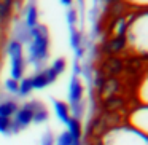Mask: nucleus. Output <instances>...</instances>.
<instances>
[{
    "label": "nucleus",
    "mask_w": 148,
    "mask_h": 145,
    "mask_svg": "<svg viewBox=\"0 0 148 145\" xmlns=\"http://www.w3.org/2000/svg\"><path fill=\"white\" fill-rule=\"evenodd\" d=\"M148 24V16L145 10L135 11V16L129 19V27L126 32V38H127V51H131V56H142L147 58V30Z\"/></svg>",
    "instance_id": "obj_1"
},
{
    "label": "nucleus",
    "mask_w": 148,
    "mask_h": 145,
    "mask_svg": "<svg viewBox=\"0 0 148 145\" xmlns=\"http://www.w3.org/2000/svg\"><path fill=\"white\" fill-rule=\"evenodd\" d=\"M49 56V32L46 26L37 24L29 30V61L35 65L45 62Z\"/></svg>",
    "instance_id": "obj_2"
},
{
    "label": "nucleus",
    "mask_w": 148,
    "mask_h": 145,
    "mask_svg": "<svg viewBox=\"0 0 148 145\" xmlns=\"http://www.w3.org/2000/svg\"><path fill=\"white\" fill-rule=\"evenodd\" d=\"M102 145H148L147 135L121 124L102 135Z\"/></svg>",
    "instance_id": "obj_3"
},
{
    "label": "nucleus",
    "mask_w": 148,
    "mask_h": 145,
    "mask_svg": "<svg viewBox=\"0 0 148 145\" xmlns=\"http://www.w3.org/2000/svg\"><path fill=\"white\" fill-rule=\"evenodd\" d=\"M10 56V78L19 81L26 72V58H24V45L19 40H11L7 46Z\"/></svg>",
    "instance_id": "obj_4"
},
{
    "label": "nucleus",
    "mask_w": 148,
    "mask_h": 145,
    "mask_svg": "<svg viewBox=\"0 0 148 145\" xmlns=\"http://www.w3.org/2000/svg\"><path fill=\"white\" fill-rule=\"evenodd\" d=\"M126 126L131 129L140 132V134L147 135L148 132V109L147 105H135L132 110L127 112L126 116Z\"/></svg>",
    "instance_id": "obj_5"
},
{
    "label": "nucleus",
    "mask_w": 148,
    "mask_h": 145,
    "mask_svg": "<svg viewBox=\"0 0 148 145\" xmlns=\"http://www.w3.org/2000/svg\"><path fill=\"white\" fill-rule=\"evenodd\" d=\"M100 49H102V53L105 56H118V58H123V54L127 51V38H126V35L107 37L103 40Z\"/></svg>",
    "instance_id": "obj_6"
},
{
    "label": "nucleus",
    "mask_w": 148,
    "mask_h": 145,
    "mask_svg": "<svg viewBox=\"0 0 148 145\" xmlns=\"http://www.w3.org/2000/svg\"><path fill=\"white\" fill-rule=\"evenodd\" d=\"M32 120H34L32 105H30V102H26L23 107L18 109V112L11 118V132H19L21 129L27 128L29 124H32Z\"/></svg>",
    "instance_id": "obj_7"
},
{
    "label": "nucleus",
    "mask_w": 148,
    "mask_h": 145,
    "mask_svg": "<svg viewBox=\"0 0 148 145\" xmlns=\"http://www.w3.org/2000/svg\"><path fill=\"white\" fill-rule=\"evenodd\" d=\"M99 70L103 74L105 78H119V75L124 70L123 58H118V56H105L103 61L99 65Z\"/></svg>",
    "instance_id": "obj_8"
},
{
    "label": "nucleus",
    "mask_w": 148,
    "mask_h": 145,
    "mask_svg": "<svg viewBox=\"0 0 148 145\" xmlns=\"http://www.w3.org/2000/svg\"><path fill=\"white\" fill-rule=\"evenodd\" d=\"M123 93V85L119 78H107L103 81V85L97 89V97H99V102L108 99L113 96H119Z\"/></svg>",
    "instance_id": "obj_9"
},
{
    "label": "nucleus",
    "mask_w": 148,
    "mask_h": 145,
    "mask_svg": "<svg viewBox=\"0 0 148 145\" xmlns=\"http://www.w3.org/2000/svg\"><path fill=\"white\" fill-rule=\"evenodd\" d=\"M100 105H102L103 113L123 115V112H124L126 107H127V99H126V97H123L121 94H119V96H113V97H108V99L102 100V102H100Z\"/></svg>",
    "instance_id": "obj_10"
},
{
    "label": "nucleus",
    "mask_w": 148,
    "mask_h": 145,
    "mask_svg": "<svg viewBox=\"0 0 148 145\" xmlns=\"http://www.w3.org/2000/svg\"><path fill=\"white\" fill-rule=\"evenodd\" d=\"M129 27V18L124 14L115 16V19L108 24L107 30H108V37H119V35H126Z\"/></svg>",
    "instance_id": "obj_11"
},
{
    "label": "nucleus",
    "mask_w": 148,
    "mask_h": 145,
    "mask_svg": "<svg viewBox=\"0 0 148 145\" xmlns=\"http://www.w3.org/2000/svg\"><path fill=\"white\" fill-rule=\"evenodd\" d=\"M14 2H0V29H7L14 14Z\"/></svg>",
    "instance_id": "obj_12"
},
{
    "label": "nucleus",
    "mask_w": 148,
    "mask_h": 145,
    "mask_svg": "<svg viewBox=\"0 0 148 145\" xmlns=\"http://www.w3.org/2000/svg\"><path fill=\"white\" fill-rule=\"evenodd\" d=\"M53 107H54V112H56L58 120H59V121H62L64 124H67L69 120L72 118V113H70V107H69V104L64 102V100L54 99V100H53Z\"/></svg>",
    "instance_id": "obj_13"
},
{
    "label": "nucleus",
    "mask_w": 148,
    "mask_h": 145,
    "mask_svg": "<svg viewBox=\"0 0 148 145\" xmlns=\"http://www.w3.org/2000/svg\"><path fill=\"white\" fill-rule=\"evenodd\" d=\"M30 105H32V110H34V120L32 123H37V124H40V123L46 121L49 116V112L48 109H46L45 104H42L40 100H29Z\"/></svg>",
    "instance_id": "obj_14"
},
{
    "label": "nucleus",
    "mask_w": 148,
    "mask_h": 145,
    "mask_svg": "<svg viewBox=\"0 0 148 145\" xmlns=\"http://www.w3.org/2000/svg\"><path fill=\"white\" fill-rule=\"evenodd\" d=\"M65 126H67V132H69V134H70L77 142H80V144H81V140H83V126H81L80 120L72 116Z\"/></svg>",
    "instance_id": "obj_15"
},
{
    "label": "nucleus",
    "mask_w": 148,
    "mask_h": 145,
    "mask_svg": "<svg viewBox=\"0 0 148 145\" xmlns=\"http://www.w3.org/2000/svg\"><path fill=\"white\" fill-rule=\"evenodd\" d=\"M19 105L16 104V100H3V102H0V116H3V118H13L14 113L18 112Z\"/></svg>",
    "instance_id": "obj_16"
},
{
    "label": "nucleus",
    "mask_w": 148,
    "mask_h": 145,
    "mask_svg": "<svg viewBox=\"0 0 148 145\" xmlns=\"http://www.w3.org/2000/svg\"><path fill=\"white\" fill-rule=\"evenodd\" d=\"M38 24V10H37V5L30 3L26 10V29L30 30Z\"/></svg>",
    "instance_id": "obj_17"
},
{
    "label": "nucleus",
    "mask_w": 148,
    "mask_h": 145,
    "mask_svg": "<svg viewBox=\"0 0 148 145\" xmlns=\"http://www.w3.org/2000/svg\"><path fill=\"white\" fill-rule=\"evenodd\" d=\"M30 78H32L34 89H43V88H46V86H49V85H51V81H49L48 75H46V72H45V69H43V70H40V72H37V74L32 75Z\"/></svg>",
    "instance_id": "obj_18"
},
{
    "label": "nucleus",
    "mask_w": 148,
    "mask_h": 145,
    "mask_svg": "<svg viewBox=\"0 0 148 145\" xmlns=\"http://www.w3.org/2000/svg\"><path fill=\"white\" fill-rule=\"evenodd\" d=\"M34 91V86H32V78L30 77H24L19 80V88H18V94L23 97L29 96L30 93Z\"/></svg>",
    "instance_id": "obj_19"
},
{
    "label": "nucleus",
    "mask_w": 148,
    "mask_h": 145,
    "mask_svg": "<svg viewBox=\"0 0 148 145\" xmlns=\"http://www.w3.org/2000/svg\"><path fill=\"white\" fill-rule=\"evenodd\" d=\"M70 45L73 49H78L80 46H83V34H81V30L77 29V26L70 27Z\"/></svg>",
    "instance_id": "obj_20"
},
{
    "label": "nucleus",
    "mask_w": 148,
    "mask_h": 145,
    "mask_svg": "<svg viewBox=\"0 0 148 145\" xmlns=\"http://www.w3.org/2000/svg\"><path fill=\"white\" fill-rule=\"evenodd\" d=\"M54 145H81L80 142H77L67 131L61 132L58 137L54 139Z\"/></svg>",
    "instance_id": "obj_21"
},
{
    "label": "nucleus",
    "mask_w": 148,
    "mask_h": 145,
    "mask_svg": "<svg viewBox=\"0 0 148 145\" xmlns=\"http://www.w3.org/2000/svg\"><path fill=\"white\" fill-rule=\"evenodd\" d=\"M65 67H67V61H65L64 58H58V59H56V61L51 64V70L54 72L58 77L65 72Z\"/></svg>",
    "instance_id": "obj_22"
},
{
    "label": "nucleus",
    "mask_w": 148,
    "mask_h": 145,
    "mask_svg": "<svg viewBox=\"0 0 148 145\" xmlns=\"http://www.w3.org/2000/svg\"><path fill=\"white\" fill-rule=\"evenodd\" d=\"M0 134H11V118L0 116Z\"/></svg>",
    "instance_id": "obj_23"
},
{
    "label": "nucleus",
    "mask_w": 148,
    "mask_h": 145,
    "mask_svg": "<svg viewBox=\"0 0 148 145\" xmlns=\"http://www.w3.org/2000/svg\"><path fill=\"white\" fill-rule=\"evenodd\" d=\"M67 23H69L70 27L77 26V23H78V11H77V8H73V7L69 8V11H67Z\"/></svg>",
    "instance_id": "obj_24"
},
{
    "label": "nucleus",
    "mask_w": 148,
    "mask_h": 145,
    "mask_svg": "<svg viewBox=\"0 0 148 145\" xmlns=\"http://www.w3.org/2000/svg\"><path fill=\"white\" fill-rule=\"evenodd\" d=\"M5 88H7V91H8V93H11V94H18L19 81L13 80V78H7V81H5Z\"/></svg>",
    "instance_id": "obj_25"
},
{
    "label": "nucleus",
    "mask_w": 148,
    "mask_h": 145,
    "mask_svg": "<svg viewBox=\"0 0 148 145\" xmlns=\"http://www.w3.org/2000/svg\"><path fill=\"white\" fill-rule=\"evenodd\" d=\"M42 145H54V139H53V135L51 134H45V135H43Z\"/></svg>",
    "instance_id": "obj_26"
},
{
    "label": "nucleus",
    "mask_w": 148,
    "mask_h": 145,
    "mask_svg": "<svg viewBox=\"0 0 148 145\" xmlns=\"http://www.w3.org/2000/svg\"><path fill=\"white\" fill-rule=\"evenodd\" d=\"M75 54H77V58L78 59H81L84 56V46H80L78 49H75Z\"/></svg>",
    "instance_id": "obj_27"
}]
</instances>
